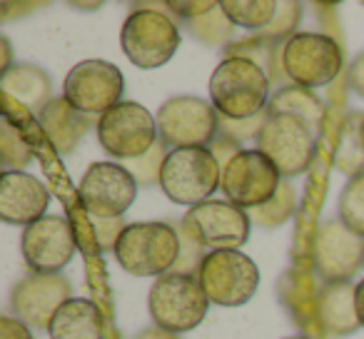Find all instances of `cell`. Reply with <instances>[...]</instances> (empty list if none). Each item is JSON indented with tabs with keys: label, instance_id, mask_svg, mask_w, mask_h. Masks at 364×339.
Here are the masks:
<instances>
[{
	"label": "cell",
	"instance_id": "1",
	"mask_svg": "<svg viewBox=\"0 0 364 339\" xmlns=\"http://www.w3.org/2000/svg\"><path fill=\"white\" fill-rule=\"evenodd\" d=\"M269 75L247 58H225L210 77V100L218 115L247 120L269 105Z\"/></svg>",
	"mask_w": 364,
	"mask_h": 339
},
{
	"label": "cell",
	"instance_id": "2",
	"mask_svg": "<svg viewBox=\"0 0 364 339\" xmlns=\"http://www.w3.org/2000/svg\"><path fill=\"white\" fill-rule=\"evenodd\" d=\"M112 254L117 264L135 277H162L172 272L177 262L180 235L167 222L127 225Z\"/></svg>",
	"mask_w": 364,
	"mask_h": 339
},
{
	"label": "cell",
	"instance_id": "3",
	"mask_svg": "<svg viewBox=\"0 0 364 339\" xmlns=\"http://www.w3.org/2000/svg\"><path fill=\"white\" fill-rule=\"evenodd\" d=\"M147 307L155 327L170 334H182L200 327V322L208 317L210 299L198 274L167 272L155 279Z\"/></svg>",
	"mask_w": 364,
	"mask_h": 339
},
{
	"label": "cell",
	"instance_id": "4",
	"mask_svg": "<svg viewBox=\"0 0 364 339\" xmlns=\"http://www.w3.org/2000/svg\"><path fill=\"white\" fill-rule=\"evenodd\" d=\"M223 183V165L210 147H182L172 150L162 167L160 188L175 205L208 203L210 195Z\"/></svg>",
	"mask_w": 364,
	"mask_h": 339
},
{
	"label": "cell",
	"instance_id": "5",
	"mask_svg": "<svg viewBox=\"0 0 364 339\" xmlns=\"http://www.w3.org/2000/svg\"><path fill=\"white\" fill-rule=\"evenodd\" d=\"M120 45L135 68L155 70L172 60L180 48V28L160 8H137L120 31Z\"/></svg>",
	"mask_w": 364,
	"mask_h": 339
},
{
	"label": "cell",
	"instance_id": "6",
	"mask_svg": "<svg viewBox=\"0 0 364 339\" xmlns=\"http://www.w3.org/2000/svg\"><path fill=\"white\" fill-rule=\"evenodd\" d=\"M157 135L170 150L210 147L220 135V115L213 102L195 95H177L160 105L155 115Z\"/></svg>",
	"mask_w": 364,
	"mask_h": 339
},
{
	"label": "cell",
	"instance_id": "7",
	"mask_svg": "<svg viewBox=\"0 0 364 339\" xmlns=\"http://www.w3.org/2000/svg\"><path fill=\"white\" fill-rule=\"evenodd\" d=\"M257 150L277 167L282 178L304 175L317 155V135L294 115H269L257 135Z\"/></svg>",
	"mask_w": 364,
	"mask_h": 339
},
{
	"label": "cell",
	"instance_id": "8",
	"mask_svg": "<svg viewBox=\"0 0 364 339\" xmlns=\"http://www.w3.org/2000/svg\"><path fill=\"white\" fill-rule=\"evenodd\" d=\"M97 142L110 157L120 162L137 160L152 150L157 135V120L140 102H120L95 122Z\"/></svg>",
	"mask_w": 364,
	"mask_h": 339
},
{
	"label": "cell",
	"instance_id": "9",
	"mask_svg": "<svg viewBox=\"0 0 364 339\" xmlns=\"http://www.w3.org/2000/svg\"><path fill=\"white\" fill-rule=\"evenodd\" d=\"M342 45L324 33H297L282 48V68L292 85L324 87L342 72Z\"/></svg>",
	"mask_w": 364,
	"mask_h": 339
},
{
	"label": "cell",
	"instance_id": "10",
	"mask_svg": "<svg viewBox=\"0 0 364 339\" xmlns=\"http://www.w3.org/2000/svg\"><path fill=\"white\" fill-rule=\"evenodd\" d=\"M210 304L240 307L250 302L259 287V269L240 249H213L198 272Z\"/></svg>",
	"mask_w": 364,
	"mask_h": 339
},
{
	"label": "cell",
	"instance_id": "11",
	"mask_svg": "<svg viewBox=\"0 0 364 339\" xmlns=\"http://www.w3.org/2000/svg\"><path fill=\"white\" fill-rule=\"evenodd\" d=\"M125 92V77L120 68L107 60H80L65 75L63 97L75 110L90 117H102L115 105H120V97Z\"/></svg>",
	"mask_w": 364,
	"mask_h": 339
},
{
	"label": "cell",
	"instance_id": "12",
	"mask_svg": "<svg viewBox=\"0 0 364 339\" xmlns=\"http://www.w3.org/2000/svg\"><path fill=\"white\" fill-rule=\"evenodd\" d=\"M282 175L259 150H240L223 167L220 190L240 210H257L277 195Z\"/></svg>",
	"mask_w": 364,
	"mask_h": 339
},
{
	"label": "cell",
	"instance_id": "13",
	"mask_svg": "<svg viewBox=\"0 0 364 339\" xmlns=\"http://www.w3.org/2000/svg\"><path fill=\"white\" fill-rule=\"evenodd\" d=\"M77 198L87 215L115 220L130 210L137 198V180L122 162H92L77 188Z\"/></svg>",
	"mask_w": 364,
	"mask_h": 339
},
{
	"label": "cell",
	"instance_id": "14",
	"mask_svg": "<svg viewBox=\"0 0 364 339\" xmlns=\"http://www.w3.org/2000/svg\"><path fill=\"white\" fill-rule=\"evenodd\" d=\"M75 230L63 215H46L26 227L21 240L23 259L33 272L60 274V269L75 254Z\"/></svg>",
	"mask_w": 364,
	"mask_h": 339
},
{
	"label": "cell",
	"instance_id": "15",
	"mask_svg": "<svg viewBox=\"0 0 364 339\" xmlns=\"http://www.w3.org/2000/svg\"><path fill=\"white\" fill-rule=\"evenodd\" d=\"M250 215L228 200H208L198 208H190L182 217V227H188L210 252L240 249L250 240Z\"/></svg>",
	"mask_w": 364,
	"mask_h": 339
},
{
	"label": "cell",
	"instance_id": "16",
	"mask_svg": "<svg viewBox=\"0 0 364 339\" xmlns=\"http://www.w3.org/2000/svg\"><path fill=\"white\" fill-rule=\"evenodd\" d=\"M364 264V237L344 227L339 220H329L314 237V267L329 282H349Z\"/></svg>",
	"mask_w": 364,
	"mask_h": 339
},
{
	"label": "cell",
	"instance_id": "17",
	"mask_svg": "<svg viewBox=\"0 0 364 339\" xmlns=\"http://www.w3.org/2000/svg\"><path fill=\"white\" fill-rule=\"evenodd\" d=\"M70 282L63 274H41L31 272L23 277L13 289V312L21 322H26L31 329H50V322L55 312L70 297Z\"/></svg>",
	"mask_w": 364,
	"mask_h": 339
},
{
	"label": "cell",
	"instance_id": "18",
	"mask_svg": "<svg viewBox=\"0 0 364 339\" xmlns=\"http://www.w3.org/2000/svg\"><path fill=\"white\" fill-rule=\"evenodd\" d=\"M50 193L38 178L28 173L0 175V220L8 225H26L46 217Z\"/></svg>",
	"mask_w": 364,
	"mask_h": 339
},
{
	"label": "cell",
	"instance_id": "19",
	"mask_svg": "<svg viewBox=\"0 0 364 339\" xmlns=\"http://www.w3.org/2000/svg\"><path fill=\"white\" fill-rule=\"evenodd\" d=\"M354 292H357V287L349 282H329L317 289L314 319L327 334L347 337V334H354L362 327L357 317Z\"/></svg>",
	"mask_w": 364,
	"mask_h": 339
},
{
	"label": "cell",
	"instance_id": "20",
	"mask_svg": "<svg viewBox=\"0 0 364 339\" xmlns=\"http://www.w3.org/2000/svg\"><path fill=\"white\" fill-rule=\"evenodd\" d=\"M38 122L58 155H73L85 132L92 127V117L75 110L65 97H53L46 110L38 115Z\"/></svg>",
	"mask_w": 364,
	"mask_h": 339
},
{
	"label": "cell",
	"instance_id": "21",
	"mask_svg": "<svg viewBox=\"0 0 364 339\" xmlns=\"http://www.w3.org/2000/svg\"><path fill=\"white\" fill-rule=\"evenodd\" d=\"M0 87H3L6 102H18L33 115H41L53 100V82L48 72L28 63L13 65L6 75H0Z\"/></svg>",
	"mask_w": 364,
	"mask_h": 339
},
{
	"label": "cell",
	"instance_id": "22",
	"mask_svg": "<svg viewBox=\"0 0 364 339\" xmlns=\"http://www.w3.org/2000/svg\"><path fill=\"white\" fill-rule=\"evenodd\" d=\"M48 334L50 339H102V314L95 302L73 297L55 312Z\"/></svg>",
	"mask_w": 364,
	"mask_h": 339
},
{
	"label": "cell",
	"instance_id": "23",
	"mask_svg": "<svg viewBox=\"0 0 364 339\" xmlns=\"http://www.w3.org/2000/svg\"><path fill=\"white\" fill-rule=\"evenodd\" d=\"M269 115H294L299 120H304L312 132L317 135L319 127H322L324 120V102L314 95L312 90L307 87H299V85H284L269 97V105H267Z\"/></svg>",
	"mask_w": 364,
	"mask_h": 339
},
{
	"label": "cell",
	"instance_id": "24",
	"mask_svg": "<svg viewBox=\"0 0 364 339\" xmlns=\"http://www.w3.org/2000/svg\"><path fill=\"white\" fill-rule=\"evenodd\" d=\"M337 167L344 175H364V112H352L344 120L337 140Z\"/></svg>",
	"mask_w": 364,
	"mask_h": 339
},
{
	"label": "cell",
	"instance_id": "25",
	"mask_svg": "<svg viewBox=\"0 0 364 339\" xmlns=\"http://www.w3.org/2000/svg\"><path fill=\"white\" fill-rule=\"evenodd\" d=\"M220 6L235 28L259 33L274 21L279 3L274 0H223Z\"/></svg>",
	"mask_w": 364,
	"mask_h": 339
},
{
	"label": "cell",
	"instance_id": "26",
	"mask_svg": "<svg viewBox=\"0 0 364 339\" xmlns=\"http://www.w3.org/2000/svg\"><path fill=\"white\" fill-rule=\"evenodd\" d=\"M294 208H297V190L282 180L277 195H274L267 205L252 210V217H250V220H252L255 225H259V227L272 230V227H279V225L287 222V220L292 217Z\"/></svg>",
	"mask_w": 364,
	"mask_h": 339
},
{
	"label": "cell",
	"instance_id": "27",
	"mask_svg": "<svg viewBox=\"0 0 364 339\" xmlns=\"http://www.w3.org/2000/svg\"><path fill=\"white\" fill-rule=\"evenodd\" d=\"M185 26H188V31L193 33L198 41H203L205 45H225V43H230L235 36V26L230 23V18L225 16L220 3L215 11L205 13V16L195 18V21H188Z\"/></svg>",
	"mask_w": 364,
	"mask_h": 339
},
{
	"label": "cell",
	"instance_id": "28",
	"mask_svg": "<svg viewBox=\"0 0 364 339\" xmlns=\"http://www.w3.org/2000/svg\"><path fill=\"white\" fill-rule=\"evenodd\" d=\"M339 222L364 237V175L352 178L339 195Z\"/></svg>",
	"mask_w": 364,
	"mask_h": 339
},
{
	"label": "cell",
	"instance_id": "29",
	"mask_svg": "<svg viewBox=\"0 0 364 339\" xmlns=\"http://www.w3.org/2000/svg\"><path fill=\"white\" fill-rule=\"evenodd\" d=\"M0 162L6 167V173H23L33 162L31 145L26 142L23 132L8 120L3 125V132H0Z\"/></svg>",
	"mask_w": 364,
	"mask_h": 339
},
{
	"label": "cell",
	"instance_id": "30",
	"mask_svg": "<svg viewBox=\"0 0 364 339\" xmlns=\"http://www.w3.org/2000/svg\"><path fill=\"white\" fill-rule=\"evenodd\" d=\"M170 152L172 150L165 145V142L157 140L147 155L137 157V160H127V162H122V165H125L127 173L137 180V185H142V188H152V185H160L162 167H165V160H167Z\"/></svg>",
	"mask_w": 364,
	"mask_h": 339
},
{
	"label": "cell",
	"instance_id": "31",
	"mask_svg": "<svg viewBox=\"0 0 364 339\" xmlns=\"http://www.w3.org/2000/svg\"><path fill=\"white\" fill-rule=\"evenodd\" d=\"M302 21V3H294V0H287V3H279L277 6V16L269 23L264 31L255 33L257 38L267 43H274V45H284L289 38L297 36V26Z\"/></svg>",
	"mask_w": 364,
	"mask_h": 339
},
{
	"label": "cell",
	"instance_id": "32",
	"mask_svg": "<svg viewBox=\"0 0 364 339\" xmlns=\"http://www.w3.org/2000/svg\"><path fill=\"white\" fill-rule=\"evenodd\" d=\"M177 235H180V254H177V262L172 267L175 274H198L200 267H203L205 257L210 254V249L190 232L188 227H177Z\"/></svg>",
	"mask_w": 364,
	"mask_h": 339
},
{
	"label": "cell",
	"instance_id": "33",
	"mask_svg": "<svg viewBox=\"0 0 364 339\" xmlns=\"http://www.w3.org/2000/svg\"><path fill=\"white\" fill-rule=\"evenodd\" d=\"M264 120H267V110L255 117H247V120H228V117L220 115V135L230 137V140L237 142V145L247 140H257Z\"/></svg>",
	"mask_w": 364,
	"mask_h": 339
},
{
	"label": "cell",
	"instance_id": "34",
	"mask_svg": "<svg viewBox=\"0 0 364 339\" xmlns=\"http://www.w3.org/2000/svg\"><path fill=\"white\" fill-rule=\"evenodd\" d=\"M87 222H90L92 237H95L100 252H115L117 242H120L122 232H125V227H127V225L122 222V217L102 220V217H92V215H87Z\"/></svg>",
	"mask_w": 364,
	"mask_h": 339
},
{
	"label": "cell",
	"instance_id": "35",
	"mask_svg": "<svg viewBox=\"0 0 364 339\" xmlns=\"http://www.w3.org/2000/svg\"><path fill=\"white\" fill-rule=\"evenodd\" d=\"M165 8L175 11L182 21L188 23V21H195V18L205 16V13L215 11V8H218V3H215V0H193V3H188V0H180V3H175V0H170V3H165Z\"/></svg>",
	"mask_w": 364,
	"mask_h": 339
},
{
	"label": "cell",
	"instance_id": "36",
	"mask_svg": "<svg viewBox=\"0 0 364 339\" xmlns=\"http://www.w3.org/2000/svg\"><path fill=\"white\" fill-rule=\"evenodd\" d=\"M0 339H33V332L26 322L3 314L0 317Z\"/></svg>",
	"mask_w": 364,
	"mask_h": 339
},
{
	"label": "cell",
	"instance_id": "37",
	"mask_svg": "<svg viewBox=\"0 0 364 339\" xmlns=\"http://www.w3.org/2000/svg\"><path fill=\"white\" fill-rule=\"evenodd\" d=\"M347 82H349V87L364 100V53H359V55L352 60L349 72H347Z\"/></svg>",
	"mask_w": 364,
	"mask_h": 339
},
{
	"label": "cell",
	"instance_id": "38",
	"mask_svg": "<svg viewBox=\"0 0 364 339\" xmlns=\"http://www.w3.org/2000/svg\"><path fill=\"white\" fill-rule=\"evenodd\" d=\"M135 339H177V334H170V332H165V329H160V327H152V329L140 332Z\"/></svg>",
	"mask_w": 364,
	"mask_h": 339
},
{
	"label": "cell",
	"instance_id": "39",
	"mask_svg": "<svg viewBox=\"0 0 364 339\" xmlns=\"http://www.w3.org/2000/svg\"><path fill=\"white\" fill-rule=\"evenodd\" d=\"M0 45H3V68H0V75H6L8 70H11V60H13V53H11V43H8V38H0Z\"/></svg>",
	"mask_w": 364,
	"mask_h": 339
},
{
	"label": "cell",
	"instance_id": "40",
	"mask_svg": "<svg viewBox=\"0 0 364 339\" xmlns=\"http://www.w3.org/2000/svg\"><path fill=\"white\" fill-rule=\"evenodd\" d=\"M354 302H357V317L364 327V279L357 284V292H354Z\"/></svg>",
	"mask_w": 364,
	"mask_h": 339
},
{
	"label": "cell",
	"instance_id": "41",
	"mask_svg": "<svg viewBox=\"0 0 364 339\" xmlns=\"http://www.w3.org/2000/svg\"><path fill=\"white\" fill-rule=\"evenodd\" d=\"M75 8H80V11H97L100 8V3H73Z\"/></svg>",
	"mask_w": 364,
	"mask_h": 339
},
{
	"label": "cell",
	"instance_id": "42",
	"mask_svg": "<svg viewBox=\"0 0 364 339\" xmlns=\"http://www.w3.org/2000/svg\"><path fill=\"white\" fill-rule=\"evenodd\" d=\"M284 339H309V337H304V334H294V337H284Z\"/></svg>",
	"mask_w": 364,
	"mask_h": 339
}]
</instances>
